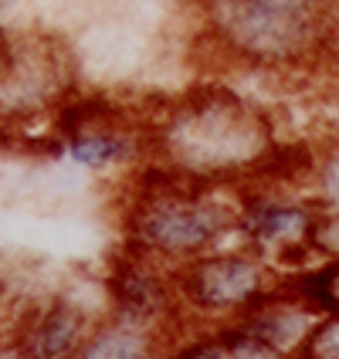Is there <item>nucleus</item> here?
I'll use <instances>...</instances> for the list:
<instances>
[{"mask_svg":"<svg viewBox=\"0 0 339 359\" xmlns=\"http://www.w3.org/2000/svg\"><path fill=\"white\" fill-rule=\"evenodd\" d=\"M65 156L88 173L136 170L149 160V126L105 99H81L79 92L55 112Z\"/></svg>","mask_w":339,"mask_h":359,"instance_id":"6","label":"nucleus"},{"mask_svg":"<svg viewBox=\"0 0 339 359\" xmlns=\"http://www.w3.org/2000/svg\"><path fill=\"white\" fill-rule=\"evenodd\" d=\"M173 336L102 312L75 359H166Z\"/></svg>","mask_w":339,"mask_h":359,"instance_id":"11","label":"nucleus"},{"mask_svg":"<svg viewBox=\"0 0 339 359\" xmlns=\"http://www.w3.org/2000/svg\"><path fill=\"white\" fill-rule=\"evenodd\" d=\"M316 180H319V200H322V207H339V146L319 163Z\"/></svg>","mask_w":339,"mask_h":359,"instance_id":"15","label":"nucleus"},{"mask_svg":"<svg viewBox=\"0 0 339 359\" xmlns=\"http://www.w3.org/2000/svg\"><path fill=\"white\" fill-rule=\"evenodd\" d=\"M149 126V160L207 187H231L275 153L268 116L224 85H200L166 102Z\"/></svg>","mask_w":339,"mask_h":359,"instance_id":"1","label":"nucleus"},{"mask_svg":"<svg viewBox=\"0 0 339 359\" xmlns=\"http://www.w3.org/2000/svg\"><path fill=\"white\" fill-rule=\"evenodd\" d=\"M18 140H20V133H14L7 122L0 119V153H4V149H11V146H14Z\"/></svg>","mask_w":339,"mask_h":359,"instance_id":"16","label":"nucleus"},{"mask_svg":"<svg viewBox=\"0 0 339 359\" xmlns=\"http://www.w3.org/2000/svg\"><path fill=\"white\" fill-rule=\"evenodd\" d=\"M7 51H11V31L0 27V68H4V61H7Z\"/></svg>","mask_w":339,"mask_h":359,"instance_id":"18","label":"nucleus"},{"mask_svg":"<svg viewBox=\"0 0 339 359\" xmlns=\"http://www.w3.org/2000/svg\"><path fill=\"white\" fill-rule=\"evenodd\" d=\"M281 288L288 295H295L316 316L339 312V258L329 261L319 271H302V275H292V278H281Z\"/></svg>","mask_w":339,"mask_h":359,"instance_id":"13","label":"nucleus"},{"mask_svg":"<svg viewBox=\"0 0 339 359\" xmlns=\"http://www.w3.org/2000/svg\"><path fill=\"white\" fill-rule=\"evenodd\" d=\"M102 288H105V312L109 316L166 332L173 339L180 332H187L177 285H173V268H166L160 261L136 255L119 244L109 258Z\"/></svg>","mask_w":339,"mask_h":359,"instance_id":"7","label":"nucleus"},{"mask_svg":"<svg viewBox=\"0 0 339 359\" xmlns=\"http://www.w3.org/2000/svg\"><path fill=\"white\" fill-rule=\"evenodd\" d=\"M238 200L224 197V187L194 183L170 173L157 160L133 170L119 207V244L177 268L234 238Z\"/></svg>","mask_w":339,"mask_h":359,"instance_id":"2","label":"nucleus"},{"mask_svg":"<svg viewBox=\"0 0 339 359\" xmlns=\"http://www.w3.org/2000/svg\"><path fill=\"white\" fill-rule=\"evenodd\" d=\"M11 4H18V0H0V7H11Z\"/></svg>","mask_w":339,"mask_h":359,"instance_id":"19","label":"nucleus"},{"mask_svg":"<svg viewBox=\"0 0 339 359\" xmlns=\"http://www.w3.org/2000/svg\"><path fill=\"white\" fill-rule=\"evenodd\" d=\"M187 329L224 325L251 312L281 285L275 264L251 248H214L173 268Z\"/></svg>","mask_w":339,"mask_h":359,"instance_id":"4","label":"nucleus"},{"mask_svg":"<svg viewBox=\"0 0 339 359\" xmlns=\"http://www.w3.org/2000/svg\"><path fill=\"white\" fill-rule=\"evenodd\" d=\"M319 214L309 200H281L272 194L238 200L234 234L244 241V248L258 251L261 258L279 264H302L309 255V234L312 220Z\"/></svg>","mask_w":339,"mask_h":359,"instance_id":"8","label":"nucleus"},{"mask_svg":"<svg viewBox=\"0 0 339 359\" xmlns=\"http://www.w3.org/2000/svg\"><path fill=\"white\" fill-rule=\"evenodd\" d=\"M329 14L333 0H200L214 48L258 68L305 61L326 38Z\"/></svg>","mask_w":339,"mask_h":359,"instance_id":"3","label":"nucleus"},{"mask_svg":"<svg viewBox=\"0 0 339 359\" xmlns=\"http://www.w3.org/2000/svg\"><path fill=\"white\" fill-rule=\"evenodd\" d=\"M299 359H339V312L319 316L295 353Z\"/></svg>","mask_w":339,"mask_h":359,"instance_id":"14","label":"nucleus"},{"mask_svg":"<svg viewBox=\"0 0 339 359\" xmlns=\"http://www.w3.org/2000/svg\"><path fill=\"white\" fill-rule=\"evenodd\" d=\"M79 92V65L72 48L44 31L11 34V51L0 68V119L14 133L55 119Z\"/></svg>","mask_w":339,"mask_h":359,"instance_id":"5","label":"nucleus"},{"mask_svg":"<svg viewBox=\"0 0 339 359\" xmlns=\"http://www.w3.org/2000/svg\"><path fill=\"white\" fill-rule=\"evenodd\" d=\"M316 319H319L316 312H309L295 295H288L279 285L268 299L258 302L251 312H244L234 322L244 332H251L255 339L268 342L272 349H279V353L295 359V353L302 349V342L309 336V329L316 325Z\"/></svg>","mask_w":339,"mask_h":359,"instance_id":"10","label":"nucleus"},{"mask_svg":"<svg viewBox=\"0 0 339 359\" xmlns=\"http://www.w3.org/2000/svg\"><path fill=\"white\" fill-rule=\"evenodd\" d=\"M166 359H292L272 349L268 342L255 339L251 332H244L238 322H224V325H204V329H187L180 332Z\"/></svg>","mask_w":339,"mask_h":359,"instance_id":"12","label":"nucleus"},{"mask_svg":"<svg viewBox=\"0 0 339 359\" xmlns=\"http://www.w3.org/2000/svg\"><path fill=\"white\" fill-rule=\"evenodd\" d=\"M0 359H27L24 356V349H20L14 339H7V342H0Z\"/></svg>","mask_w":339,"mask_h":359,"instance_id":"17","label":"nucleus"},{"mask_svg":"<svg viewBox=\"0 0 339 359\" xmlns=\"http://www.w3.org/2000/svg\"><path fill=\"white\" fill-rule=\"evenodd\" d=\"M102 312L88 309L68 292H55L38 305H27L14 325V342L27 359H75L92 322Z\"/></svg>","mask_w":339,"mask_h":359,"instance_id":"9","label":"nucleus"}]
</instances>
